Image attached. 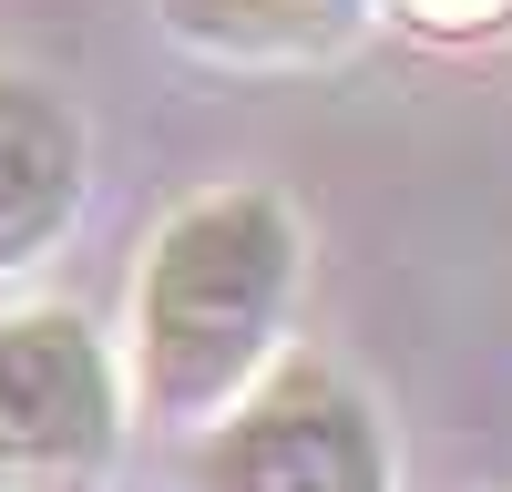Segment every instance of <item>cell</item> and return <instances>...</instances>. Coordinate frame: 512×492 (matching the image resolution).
I'll return each mask as SVG.
<instances>
[{
  "label": "cell",
  "instance_id": "8992f818",
  "mask_svg": "<svg viewBox=\"0 0 512 492\" xmlns=\"http://www.w3.org/2000/svg\"><path fill=\"white\" fill-rule=\"evenodd\" d=\"M379 11H400L410 31H441V41H482L512 21V0H379Z\"/></svg>",
  "mask_w": 512,
  "mask_h": 492
},
{
  "label": "cell",
  "instance_id": "3957f363",
  "mask_svg": "<svg viewBox=\"0 0 512 492\" xmlns=\"http://www.w3.org/2000/svg\"><path fill=\"white\" fill-rule=\"evenodd\" d=\"M195 492H390V431L328 359H277L226 421H205Z\"/></svg>",
  "mask_w": 512,
  "mask_h": 492
},
{
  "label": "cell",
  "instance_id": "7a4b0ae2",
  "mask_svg": "<svg viewBox=\"0 0 512 492\" xmlns=\"http://www.w3.org/2000/svg\"><path fill=\"white\" fill-rule=\"evenodd\" d=\"M123 410L134 390L82 308H0V492H103Z\"/></svg>",
  "mask_w": 512,
  "mask_h": 492
},
{
  "label": "cell",
  "instance_id": "277c9868",
  "mask_svg": "<svg viewBox=\"0 0 512 492\" xmlns=\"http://www.w3.org/2000/svg\"><path fill=\"white\" fill-rule=\"evenodd\" d=\"M82 175H93V144H82V113L31 72H0V277L41 267L82 216Z\"/></svg>",
  "mask_w": 512,
  "mask_h": 492
},
{
  "label": "cell",
  "instance_id": "6da1fadb",
  "mask_svg": "<svg viewBox=\"0 0 512 492\" xmlns=\"http://www.w3.org/2000/svg\"><path fill=\"white\" fill-rule=\"evenodd\" d=\"M308 236L277 185H216L154 226L134 267V328H123V390L164 431H205L287 359Z\"/></svg>",
  "mask_w": 512,
  "mask_h": 492
},
{
  "label": "cell",
  "instance_id": "5b68a950",
  "mask_svg": "<svg viewBox=\"0 0 512 492\" xmlns=\"http://www.w3.org/2000/svg\"><path fill=\"white\" fill-rule=\"evenodd\" d=\"M164 31L205 62H246V72H297V62H338L349 41L379 21V0H154Z\"/></svg>",
  "mask_w": 512,
  "mask_h": 492
}]
</instances>
